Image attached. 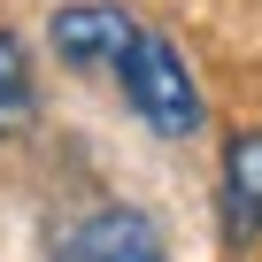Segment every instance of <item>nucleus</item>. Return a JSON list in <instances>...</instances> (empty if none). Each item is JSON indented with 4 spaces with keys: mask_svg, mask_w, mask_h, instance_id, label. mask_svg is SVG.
<instances>
[{
    "mask_svg": "<svg viewBox=\"0 0 262 262\" xmlns=\"http://www.w3.org/2000/svg\"><path fill=\"white\" fill-rule=\"evenodd\" d=\"M39 123V77H31V47L0 24V139H24Z\"/></svg>",
    "mask_w": 262,
    "mask_h": 262,
    "instance_id": "obj_5",
    "label": "nucleus"
},
{
    "mask_svg": "<svg viewBox=\"0 0 262 262\" xmlns=\"http://www.w3.org/2000/svg\"><path fill=\"white\" fill-rule=\"evenodd\" d=\"M216 216H224V247H254L262 239V123H231L224 131Z\"/></svg>",
    "mask_w": 262,
    "mask_h": 262,
    "instance_id": "obj_3",
    "label": "nucleus"
},
{
    "mask_svg": "<svg viewBox=\"0 0 262 262\" xmlns=\"http://www.w3.org/2000/svg\"><path fill=\"white\" fill-rule=\"evenodd\" d=\"M139 16L116 8V0H70V8H54L47 39H54V62L77 70V77H116L131 62V47H139Z\"/></svg>",
    "mask_w": 262,
    "mask_h": 262,
    "instance_id": "obj_2",
    "label": "nucleus"
},
{
    "mask_svg": "<svg viewBox=\"0 0 262 262\" xmlns=\"http://www.w3.org/2000/svg\"><path fill=\"white\" fill-rule=\"evenodd\" d=\"M54 262H170V247L139 208H93L54 239Z\"/></svg>",
    "mask_w": 262,
    "mask_h": 262,
    "instance_id": "obj_4",
    "label": "nucleus"
},
{
    "mask_svg": "<svg viewBox=\"0 0 262 262\" xmlns=\"http://www.w3.org/2000/svg\"><path fill=\"white\" fill-rule=\"evenodd\" d=\"M116 85H123L131 116H139L155 139H193V131H201V85H193V62L178 54L170 31L147 24L139 47H131V62L116 70Z\"/></svg>",
    "mask_w": 262,
    "mask_h": 262,
    "instance_id": "obj_1",
    "label": "nucleus"
}]
</instances>
